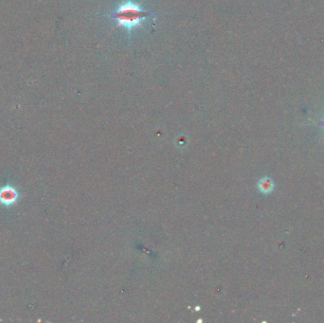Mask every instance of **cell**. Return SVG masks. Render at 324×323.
Instances as JSON below:
<instances>
[{
	"mask_svg": "<svg viewBox=\"0 0 324 323\" xmlns=\"http://www.w3.org/2000/svg\"><path fill=\"white\" fill-rule=\"evenodd\" d=\"M154 16H156L155 13L143 10L138 4L128 1L122 3L115 12L109 15H104L103 17H109L116 20L118 28H124L127 30H132L137 28H142L143 21Z\"/></svg>",
	"mask_w": 324,
	"mask_h": 323,
	"instance_id": "cell-1",
	"label": "cell"
},
{
	"mask_svg": "<svg viewBox=\"0 0 324 323\" xmlns=\"http://www.w3.org/2000/svg\"><path fill=\"white\" fill-rule=\"evenodd\" d=\"M21 193L17 187L7 183L0 187V206L4 208H12L19 203Z\"/></svg>",
	"mask_w": 324,
	"mask_h": 323,
	"instance_id": "cell-2",
	"label": "cell"
},
{
	"mask_svg": "<svg viewBox=\"0 0 324 323\" xmlns=\"http://www.w3.org/2000/svg\"><path fill=\"white\" fill-rule=\"evenodd\" d=\"M273 188H274V184L269 177H265L258 182V189L262 194H267L271 193L273 191Z\"/></svg>",
	"mask_w": 324,
	"mask_h": 323,
	"instance_id": "cell-3",
	"label": "cell"
},
{
	"mask_svg": "<svg viewBox=\"0 0 324 323\" xmlns=\"http://www.w3.org/2000/svg\"><path fill=\"white\" fill-rule=\"evenodd\" d=\"M321 124H322V125H324V121H323V122H322V123H321Z\"/></svg>",
	"mask_w": 324,
	"mask_h": 323,
	"instance_id": "cell-4",
	"label": "cell"
}]
</instances>
